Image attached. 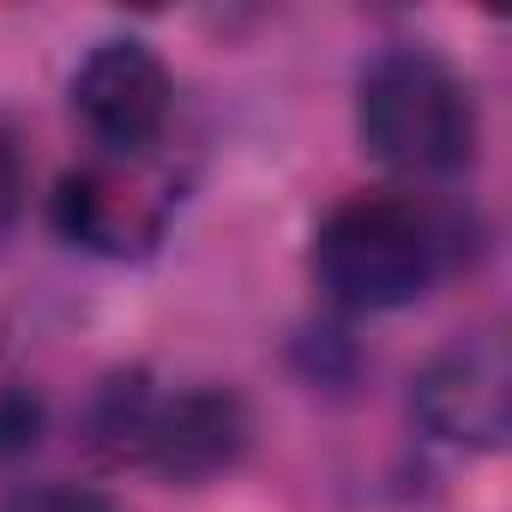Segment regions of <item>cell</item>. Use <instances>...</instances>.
I'll return each mask as SVG.
<instances>
[{
	"label": "cell",
	"mask_w": 512,
	"mask_h": 512,
	"mask_svg": "<svg viewBox=\"0 0 512 512\" xmlns=\"http://www.w3.org/2000/svg\"><path fill=\"white\" fill-rule=\"evenodd\" d=\"M356 139L392 175H452L476 157V97L434 49L392 43L356 79Z\"/></svg>",
	"instance_id": "cell-1"
},
{
	"label": "cell",
	"mask_w": 512,
	"mask_h": 512,
	"mask_svg": "<svg viewBox=\"0 0 512 512\" xmlns=\"http://www.w3.org/2000/svg\"><path fill=\"white\" fill-rule=\"evenodd\" d=\"M440 253L446 241L416 199L356 193L314 235V278L350 314H392L434 290Z\"/></svg>",
	"instance_id": "cell-2"
},
{
	"label": "cell",
	"mask_w": 512,
	"mask_h": 512,
	"mask_svg": "<svg viewBox=\"0 0 512 512\" xmlns=\"http://www.w3.org/2000/svg\"><path fill=\"white\" fill-rule=\"evenodd\" d=\"M73 121L85 139L121 163L151 157L175 115V73L145 37H103L67 79Z\"/></svg>",
	"instance_id": "cell-3"
},
{
	"label": "cell",
	"mask_w": 512,
	"mask_h": 512,
	"mask_svg": "<svg viewBox=\"0 0 512 512\" xmlns=\"http://www.w3.org/2000/svg\"><path fill=\"white\" fill-rule=\"evenodd\" d=\"M410 410L428 428V440L458 446V452H500L512 434V350L500 332H458L440 344L416 386Z\"/></svg>",
	"instance_id": "cell-4"
},
{
	"label": "cell",
	"mask_w": 512,
	"mask_h": 512,
	"mask_svg": "<svg viewBox=\"0 0 512 512\" xmlns=\"http://www.w3.org/2000/svg\"><path fill=\"white\" fill-rule=\"evenodd\" d=\"M247 440H253V416H247L241 392H229V386H187V392L157 398L145 464L163 482L193 488V482H211V476L235 470L247 458Z\"/></svg>",
	"instance_id": "cell-5"
},
{
	"label": "cell",
	"mask_w": 512,
	"mask_h": 512,
	"mask_svg": "<svg viewBox=\"0 0 512 512\" xmlns=\"http://www.w3.org/2000/svg\"><path fill=\"white\" fill-rule=\"evenodd\" d=\"M55 223L67 229V241L97 247V253H133L163 229V199L127 187V175L109 169H79L61 181L55 193Z\"/></svg>",
	"instance_id": "cell-6"
},
{
	"label": "cell",
	"mask_w": 512,
	"mask_h": 512,
	"mask_svg": "<svg viewBox=\"0 0 512 512\" xmlns=\"http://www.w3.org/2000/svg\"><path fill=\"white\" fill-rule=\"evenodd\" d=\"M157 386L145 368H115L91 404H85V446L103 464H145V440H151V416H157Z\"/></svg>",
	"instance_id": "cell-7"
},
{
	"label": "cell",
	"mask_w": 512,
	"mask_h": 512,
	"mask_svg": "<svg viewBox=\"0 0 512 512\" xmlns=\"http://www.w3.org/2000/svg\"><path fill=\"white\" fill-rule=\"evenodd\" d=\"M0 512H115L109 494L85 488V482H25L7 494Z\"/></svg>",
	"instance_id": "cell-8"
},
{
	"label": "cell",
	"mask_w": 512,
	"mask_h": 512,
	"mask_svg": "<svg viewBox=\"0 0 512 512\" xmlns=\"http://www.w3.org/2000/svg\"><path fill=\"white\" fill-rule=\"evenodd\" d=\"M43 440V404L31 392H0V458H19Z\"/></svg>",
	"instance_id": "cell-9"
},
{
	"label": "cell",
	"mask_w": 512,
	"mask_h": 512,
	"mask_svg": "<svg viewBox=\"0 0 512 512\" xmlns=\"http://www.w3.org/2000/svg\"><path fill=\"white\" fill-rule=\"evenodd\" d=\"M25 151H19V139L0 127V247L13 241V229H19V217H25Z\"/></svg>",
	"instance_id": "cell-10"
}]
</instances>
